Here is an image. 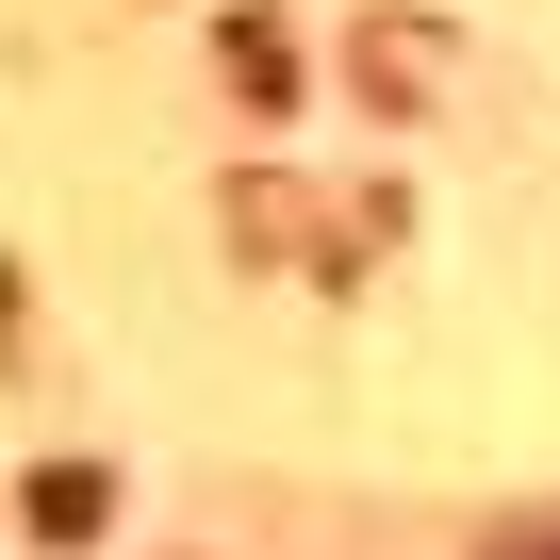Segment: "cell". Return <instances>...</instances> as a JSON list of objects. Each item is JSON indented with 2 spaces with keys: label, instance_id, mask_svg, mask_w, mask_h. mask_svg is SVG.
I'll return each instance as SVG.
<instances>
[{
  "label": "cell",
  "instance_id": "6da1fadb",
  "mask_svg": "<svg viewBox=\"0 0 560 560\" xmlns=\"http://www.w3.org/2000/svg\"><path fill=\"white\" fill-rule=\"evenodd\" d=\"M18 511H34V544H100V511H116V478H100V462H50V478L18 494Z\"/></svg>",
  "mask_w": 560,
  "mask_h": 560
},
{
  "label": "cell",
  "instance_id": "7a4b0ae2",
  "mask_svg": "<svg viewBox=\"0 0 560 560\" xmlns=\"http://www.w3.org/2000/svg\"><path fill=\"white\" fill-rule=\"evenodd\" d=\"M214 50H231V83H247V100H264V116H280V100H298V50H280V34H264V18H231V34H214Z\"/></svg>",
  "mask_w": 560,
  "mask_h": 560
}]
</instances>
